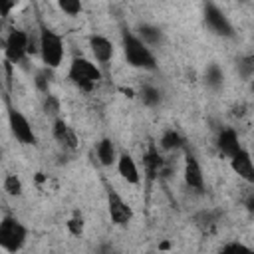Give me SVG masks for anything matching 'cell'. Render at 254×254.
<instances>
[{
	"label": "cell",
	"instance_id": "6",
	"mask_svg": "<svg viewBox=\"0 0 254 254\" xmlns=\"http://www.w3.org/2000/svg\"><path fill=\"white\" fill-rule=\"evenodd\" d=\"M8 123H10L12 135L20 143H24V145H36V133L32 129V123L16 107H8Z\"/></svg>",
	"mask_w": 254,
	"mask_h": 254
},
{
	"label": "cell",
	"instance_id": "12",
	"mask_svg": "<svg viewBox=\"0 0 254 254\" xmlns=\"http://www.w3.org/2000/svg\"><path fill=\"white\" fill-rule=\"evenodd\" d=\"M89 48H91L93 58H95L99 64L111 62V58H113V44H111V40H107L105 36L93 34V36L89 38Z\"/></svg>",
	"mask_w": 254,
	"mask_h": 254
},
{
	"label": "cell",
	"instance_id": "26",
	"mask_svg": "<svg viewBox=\"0 0 254 254\" xmlns=\"http://www.w3.org/2000/svg\"><path fill=\"white\" fill-rule=\"evenodd\" d=\"M238 71H240L242 77H252L254 75V56L242 58L238 62Z\"/></svg>",
	"mask_w": 254,
	"mask_h": 254
},
{
	"label": "cell",
	"instance_id": "4",
	"mask_svg": "<svg viewBox=\"0 0 254 254\" xmlns=\"http://www.w3.org/2000/svg\"><path fill=\"white\" fill-rule=\"evenodd\" d=\"M28 238V228L14 216H4L0 222V246L8 252H18Z\"/></svg>",
	"mask_w": 254,
	"mask_h": 254
},
{
	"label": "cell",
	"instance_id": "2",
	"mask_svg": "<svg viewBox=\"0 0 254 254\" xmlns=\"http://www.w3.org/2000/svg\"><path fill=\"white\" fill-rule=\"evenodd\" d=\"M38 36H40V58L46 64V67L50 69L60 67L64 60V38L46 24H40Z\"/></svg>",
	"mask_w": 254,
	"mask_h": 254
},
{
	"label": "cell",
	"instance_id": "22",
	"mask_svg": "<svg viewBox=\"0 0 254 254\" xmlns=\"http://www.w3.org/2000/svg\"><path fill=\"white\" fill-rule=\"evenodd\" d=\"M42 109H44V113H46V115H50V117H56V119H58V113H60V99H58L56 95H52V93L44 95Z\"/></svg>",
	"mask_w": 254,
	"mask_h": 254
},
{
	"label": "cell",
	"instance_id": "7",
	"mask_svg": "<svg viewBox=\"0 0 254 254\" xmlns=\"http://www.w3.org/2000/svg\"><path fill=\"white\" fill-rule=\"evenodd\" d=\"M204 22L210 28V32H214L216 36H222V38H232L234 36V28H232L230 20L214 4H206L204 6Z\"/></svg>",
	"mask_w": 254,
	"mask_h": 254
},
{
	"label": "cell",
	"instance_id": "8",
	"mask_svg": "<svg viewBox=\"0 0 254 254\" xmlns=\"http://www.w3.org/2000/svg\"><path fill=\"white\" fill-rule=\"evenodd\" d=\"M107 210H109L111 222L117 226H123L127 222H131V218H133V208L113 189H109V192H107Z\"/></svg>",
	"mask_w": 254,
	"mask_h": 254
},
{
	"label": "cell",
	"instance_id": "18",
	"mask_svg": "<svg viewBox=\"0 0 254 254\" xmlns=\"http://www.w3.org/2000/svg\"><path fill=\"white\" fill-rule=\"evenodd\" d=\"M161 149H165V151H175V149H181L183 145H185V139H183V135L179 133V131H175V129H167L163 135H161Z\"/></svg>",
	"mask_w": 254,
	"mask_h": 254
},
{
	"label": "cell",
	"instance_id": "20",
	"mask_svg": "<svg viewBox=\"0 0 254 254\" xmlns=\"http://www.w3.org/2000/svg\"><path fill=\"white\" fill-rule=\"evenodd\" d=\"M139 95H141V101H143L145 105H149V107H155V105H159V103H161V91H159L157 87L149 85V83L141 87Z\"/></svg>",
	"mask_w": 254,
	"mask_h": 254
},
{
	"label": "cell",
	"instance_id": "19",
	"mask_svg": "<svg viewBox=\"0 0 254 254\" xmlns=\"http://www.w3.org/2000/svg\"><path fill=\"white\" fill-rule=\"evenodd\" d=\"M204 83H206L208 87H212V89H220V87H222V83H224V73H222V69H220L216 64H210V65L206 67V71H204Z\"/></svg>",
	"mask_w": 254,
	"mask_h": 254
},
{
	"label": "cell",
	"instance_id": "23",
	"mask_svg": "<svg viewBox=\"0 0 254 254\" xmlns=\"http://www.w3.org/2000/svg\"><path fill=\"white\" fill-rule=\"evenodd\" d=\"M4 190L10 194V196H20L22 194V181L16 177V175H8L4 179Z\"/></svg>",
	"mask_w": 254,
	"mask_h": 254
},
{
	"label": "cell",
	"instance_id": "15",
	"mask_svg": "<svg viewBox=\"0 0 254 254\" xmlns=\"http://www.w3.org/2000/svg\"><path fill=\"white\" fill-rule=\"evenodd\" d=\"M97 159H99V163L103 165V167H111V165H117V151H115V145H113V141L111 139H107V137H103L99 143H97Z\"/></svg>",
	"mask_w": 254,
	"mask_h": 254
},
{
	"label": "cell",
	"instance_id": "13",
	"mask_svg": "<svg viewBox=\"0 0 254 254\" xmlns=\"http://www.w3.org/2000/svg\"><path fill=\"white\" fill-rule=\"evenodd\" d=\"M52 133H54V139L64 147V149H75L77 147V137L75 133L71 131V127L64 121V119H54V127H52Z\"/></svg>",
	"mask_w": 254,
	"mask_h": 254
},
{
	"label": "cell",
	"instance_id": "5",
	"mask_svg": "<svg viewBox=\"0 0 254 254\" xmlns=\"http://www.w3.org/2000/svg\"><path fill=\"white\" fill-rule=\"evenodd\" d=\"M28 44H30V34L20 30V28H12L4 40V56L10 64H20L26 56H28Z\"/></svg>",
	"mask_w": 254,
	"mask_h": 254
},
{
	"label": "cell",
	"instance_id": "31",
	"mask_svg": "<svg viewBox=\"0 0 254 254\" xmlns=\"http://www.w3.org/2000/svg\"><path fill=\"white\" fill-rule=\"evenodd\" d=\"M252 91H254V79H252Z\"/></svg>",
	"mask_w": 254,
	"mask_h": 254
},
{
	"label": "cell",
	"instance_id": "9",
	"mask_svg": "<svg viewBox=\"0 0 254 254\" xmlns=\"http://www.w3.org/2000/svg\"><path fill=\"white\" fill-rule=\"evenodd\" d=\"M183 175H185V183H187L189 189H194L196 192H202V189H204L202 169H200L198 159L190 151L185 153V169H183Z\"/></svg>",
	"mask_w": 254,
	"mask_h": 254
},
{
	"label": "cell",
	"instance_id": "14",
	"mask_svg": "<svg viewBox=\"0 0 254 254\" xmlns=\"http://www.w3.org/2000/svg\"><path fill=\"white\" fill-rule=\"evenodd\" d=\"M117 171L121 175V179H125L127 183L131 185H139L141 183V175H139V169H137V163L135 159L129 155V153H121L119 159H117Z\"/></svg>",
	"mask_w": 254,
	"mask_h": 254
},
{
	"label": "cell",
	"instance_id": "17",
	"mask_svg": "<svg viewBox=\"0 0 254 254\" xmlns=\"http://www.w3.org/2000/svg\"><path fill=\"white\" fill-rule=\"evenodd\" d=\"M137 32H139L137 36H139V38L143 40V44H147V46H157V44L163 42V32H161V28H157V26L141 24Z\"/></svg>",
	"mask_w": 254,
	"mask_h": 254
},
{
	"label": "cell",
	"instance_id": "11",
	"mask_svg": "<svg viewBox=\"0 0 254 254\" xmlns=\"http://www.w3.org/2000/svg\"><path fill=\"white\" fill-rule=\"evenodd\" d=\"M230 167L240 179H244L246 183L254 185V161H252V157H250V153L246 149H242L238 155H234L230 159Z\"/></svg>",
	"mask_w": 254,
	"mask_h": 254
},
{
	"label": "cell",
	"instance_id": "25",
	"mask_svg": "<svg viewBox=\"0 0 254 254\" xmlns=\"http://www.w3.org/2000/svg\"><path fill=\"white\" fill-rule=\"evenodd\" d=\"M60 10H64L67 16H77L81 12V2L79 0H60L58 2Z\"/></svg>",
	"mask_w": 254,
	"mask_h": 254
},
{
	"label": "cell",
	"instance_id": "24",
	"mask_svg": "<svg viewBox=\"0 0 254 254\" xmlns=\"http://www.w3.org/2000/svg\"><path fill=\"white\" fill-rule=\"evenodd\" d=\"M218 254H254V252L242 242H228L218 250Z\"/></svg>",
	"mask_w": 254,
	"mask_h": 254
},
{
	"label": "cell",
	"instance_id": "27",
	"mask_svg": "<svg viewBox=\"0 0 254 254\" xmlns=\"http://www.w3.org/2000/svg\"><path fill=\"white\" fill-rule=\"evenodd\" d=\"M67 228H69V232H71L73 236H79V234L83 232V218H81V214H75V216L67 222Z\"/></svg>",
	"mask_w": 254,
	"mask_h": 254
},
{
	"label": "cell",
	"instance_id": "21",
	"mask_svg": "<svg viewBox=\"0 0 254 254\" xmlns=\"http://www.w3.org/2000/svg\"><path fill=\"white\" fill-rule=\"evenodd\" d=\"M50 81H52V69H50V67H44V69H40V71L36 73L34 83H36V89H38V91H42V93L48 95V93H50V91H48Z\"/></svg>",
	"mask_w": 254,
	"mask_h": 254
},
{
	"label": "cell",
	"instance_id": "3",
	"mask_svg": "<svg viewBox=\"0 0 254 254\" xmlns=\"http://www.w3.org/2000/svg\"><path fill=\"white\" fill-rule=\"evenodd\" d=\"M67 79L77 85L79 89L83 91H91L99 79H101V69L87 58H73L71 64H69V69H67Z\"/></svg>",
	"mask_w": 254,
	"mask_h": 254
},
{
	"label": "cell",
	"instance_id": "29",
	"mask_svg": "<svg viewBox=\"0 0 254 254\" xmlns=\"http://www.w3.org/2000/svg\"><path fill=\"white\" fill-rule=\"evenodd\" d=\"M12 6H14V2H2V4H0V10H2V16H4V18L10 14Z\"/></svg>",
	"mask_w": 254,
	"mask_h": 254
},
{
	"label": "cell",
	"instance_id": "10",
	"mask_svg": "<svg viewBox=\"0 0 254 254\" xmlns=\"http://www.w3.org/2000/svg\"><path fill=\"white\" fill-rule=\"evenodd\" d=\"M216 147H218V151H220L224 157H228V159H232L234 155H238V153L242 151V145H240V141H238V135H236V131H234L232 127H224V129L218 131Z\"/></svg>",
	"mask_w": 254,
	"mask_h": 254
},
{
	"label": "cell",
	"instance_id": "30",
	"mask_svg": "<svg viewBox=\"0 0 254 254\" xmlns=\"http://www.w3.org/2000/svg\"><path fill=\"white\" fill-rule=\"evenodd\" d=\"M246 208H248V212L254 214V192H250V194L246 196Z\"/></svg>",
	"mask_w": 254,
	"mask_h": 254
},
{
	"label": "cell",
	"instance_id": "16",
	"mask_svg": "<svg viewBox=\"0 0 254 254\" xmlns=\"http://www.w3.org/2000/svg\"><path fill=\"white\" fill-rule=\"evenodd\" d=\"M143 167H145L149 179H155L157 175L165 173V161L159 155V151H155V149H149V153L143 157Z\"/></svg>",
	"mask_w": 254,
	"mask_h": 254
},
{
	"label": "cell",
	"instance_id": "1",
	"mask_svg": "<svg viewBox=\"0 0 254 254\" xmlns=\"http://www.w3.org/2000/svg\"><path fill=\"white\" fill-rule=\"evenodd\" d=\"M121 42H123V54H125V60L129 65L141 67V69H155L157 67V60H155L151 48L147 44H143V40L137 34L125 30L121 36Z\"/></svg>",
	"mask_w": 254,
	"mask_h": 254
},
{
	"label": "cell",
	"instance_id": "28",
	"mask_svg": "<svg viewBox=\"0 0 254 254\" xmlns=\"http://www.w3.org/2000/svg\"><path fill=\"white\" fill-rule=\"evenodd\" d=\"M196 224H198L202 230H208L210 226H214V224H216V220L212 218V214H210V212H200V214L196 216Z\"/></svg>",
	"mask_w": 254,
	"mask_h": 254
}]
</instances>
